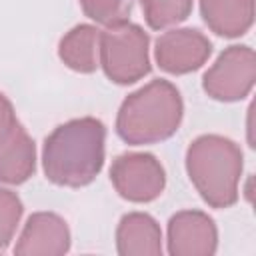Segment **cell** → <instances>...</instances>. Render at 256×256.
Here are the masks:
<instances>
[{"mask_svg":"<svg viewBox=\"0 0 256 256\" xmlns=\"http://www.w3.org/2000/svg\"><path fill=\"white\" fill-rule=\"evenodd\" d=\"M104 160V126L94 118L68 122L46 140L44 166L56 184L82 186L100 170Z\"/></svg>","mask_w":256,"mask_h":256,"instance_id":"6da1fadb","label":"cell"},{"mask_svg":"<svg viewBox=\"0 0 256 256\" xmlns=\"http://www.w3.org/2000/svg\"><path fill=\"white\" fill-rule=\"evenodd\" d=\"M188 168H210V176L196 184L210 204L228 206L236 200V174L242 168V156L232 142L216 136L200 138L188 152Z\"/></svg>","mask_w":256,"mask_h":256,"instance_id":"7a4b0ae2","label":"cell"},{"mask_svg":"<svg viewBox=\"0 0 256 256\" xmlns=\"http://www.w3.org/2000/svg\"><path fill=\"white\" fill-rule=\"evenodd\" d=\"M112 34V38L118 42L120 48H132L128 52L130 62L142 72H148V60H146V36L140 32V28L136 26H112L108 30ZM102 56H104V68L108 72L110 78H114L116 82H132L130 72H128V64H126V52H120L108 44H102Z\"/></svg>","mask_w":256,"mask_h":256,"instance_id":"3957f363","label":"cell"},{"mask_svg":"<svg viewBox=\"0 0 256 256\" xmlns=\"http://www.w3.org/2000/svg\"><path fill=\"white\" fill-rule=\"evenodd\" d=\"M174 46L180 50H158V60L162 68L170 72H188L198 68L200 62L210 54V42H206L196 30H180L176 34H166Z\"/></svg>","mask_w":256,"mask_h":256,"instance_id":"277c9868","label":"cell"},{"mask_svg":"<svg viewBox=\"0 0 256 256\" xmlns=\"http://www.w3.org/2000/svg\"><path fill=\"white\" fill-rule=\"evenodd\" d=\"M142 6H146L150 26L162 28L186 18L190 10V0H142Z\"/></svg>","mask_w":256,"mask_h":256,"instance_id":"5b68a950","label":"cell"}]
</instances>
